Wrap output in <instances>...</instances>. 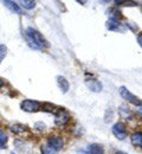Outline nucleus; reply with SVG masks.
<instances>
[{"label":"nucleus","mask_w":142,"mask_h":154,"mask_svg":"<svg viewBox=\"0 0 142 154\" xmlns=\"http://www.w3.org/2000/svg\"><path fill=\"white\" fill-rule=\"evenodd\" d=\"M25 37L27 40V44L35 50H43V49L49 48V43L46 42V39L43 37L41 32L35 30L33 27H27L26 29Z\"/></svg>","instance_id":"obj_1"},{"label":"nucleus","mask_w":142,"mask_h":154,"mask_svg":"<svg viewBox=\"0 0 142 154\" xmlns=\"http://www.w3.org/2000/svg\"><path fill=\"white\" fill-rule=\"evenodd\" d=\"M120 95H121L122 98H124L125 101H128L129 103H133L134 106H136V107H140L142 106V101L140 98H137V97L135 96L134 94H131L125 87H121L120 88Z\"/></svg>","instance_id":"obj_2"},{"label":"nucleus","mask_w":142,"mask_h":154,"mask_svg":"<svg viewBox=\"0 0 142 154\" xmlns=\"http://www.w3.org/2000/svg\"><path fill=\"white\" fill-rule=\"evenodd\" d=\"M21 109L27 113H36L41 109V103L33 100H24L20 104Z\"/></svg>","instance_id":"obj_3"},{"label":"nucleus","mask_w":142,"mask_h":154,"mask_svg":"<svg viewBox=\"0 0 142 154\" xmlns=\"http://www.w3.org/2000/svg\"><path fill=\"white\" fill-rule=\"evenodd\" d=\"M113 134L115 135L117 139H120V140L125 139V136H127V127H125V125L122 123V122H116L113 126Z\"/></svg>","instance_id":"obj_4"},{"label":"nucleus","mask_w":142,"mask_h":154,"mask_svg":"<svg viewBox=\"0 0 142 154\" xmlns=\"http://www.w3.org/2000/svg\"><path fill=\"white\" fill-rule=\"evenodd\" d=\"M69 120H70V114L68 113V112H65V110H59L57 114H56V117H55V123L57 125V126H59V127H63V126H65L68 122H69Z\"/></svg>","instance_id":"obj_5"},{"label":"nucleus","mask_w":142,"mask_h":154,"mask_svg":"<svg viewBox=\"0 0 142 154\" xmlns=\"http://www.w3.org/2000/svg\"><path fill=\"white\" fill-rule=\"evenodd\" d=\"M85 84L86 87L91 90V91H95V93H100L103 89V85L100 81L95 79V78H91V79H85Z\"/></svg>","instance_id":"obj_6"},{"label":"nucleus","mask_w":142,"mask_h":154,"mask_svg":"<svg viewBox=\"0 0 142 154\" xmlns=\"http://www.w3.org/2000/svg\"><path fill=\"white\" fill-rule=\"evenodd\" d=\"M47 145L50 147H52L53 149L56 151H59L62 147H63V140L58 136H51L47 139Z\"/></svg>","instance_id":"obj_7"},{"label":"nucleus","mask_w":142,"mask_h":154,"mask_svg":"<svg viewBox=\"0 0 142 154\" xmlns=\"http://www.w3.org/2000/svg\"><path fill=\"white\" fill-rule=\"evenodd\" d=\"M4 5L11 11V12H13V13H17V14H23V11H21V8L18 6V4L17 2H14V1H11V0H5L4 1Z\"/></svg>","instance_id":"obj_8"},{"label":"nucleus","mask_w":142,"mask_h":154,"mask_svg":"<svg viewBox=\"0 0 142 154\" xmlns=\"http://www.w3.org/2000/svg\"><path fill=\"white\" fill-rule=\"evenodd\" d=\"M86 153L88 154H104L103 147L98 143H91L89 146H86Z\"/></svg>","instance_id":"obj_9"},{"label":"nucleus","mask_w":142,"mask_h":154,"mask_svg":"<svg viewBox=\"0 0 142 154\" xmlns=\"http://www.w3.org/2000/svg\"><path fill=\"white\" fill-rule=\"evenodd\" d=\"M119 26H120V20L117 19L116 16H111V17L108 19V21H107V29L110 30V31L117 30Z\"/></svg>","instance_id":"obj_10"},{"label":"nucleus","mask_w":142,"mask_h":154,"mask_svg":"<svg viewBox=\"0 0 142 154\" xmlns=\"http://www.w3.org/2000/svg\"><path fill=\"white\" fill-rule=\"evenodd\" d=\"M57 83H58V87H59V89L62 90L63 94L68 93V90L70 88V84H69V82H68V79L65 77L57 76Z\"/></svg>","instance_id":"obj_11"},{"label":"nucleus","mask_w":142,"mask_h":154,"mask_svg":"<svg viewBox=\"0 0 142 154\" xmlns=\"http://www.w3.org/2000/svg\"><path fill=\"white\" fill-rule=\"evenodd\" d=\"M131 143L136 147H142V133L141 132H135L130 136Z\"/></svg>","instance_id":"obj_12"},{"label":"nucleus","mask_w":142,"mask_h":154,"mask_svg":"<svg viewBox=\"0 0 142 154\" xmlns=\"http://www.w3.org/2000/svg\"><path fill=\"white\" fill-rule=\"evenodd\" d=\"M10 131H11L12 133H14V134H20L23 132L27 131V128H26V126L18 123V125H12V126H10Z\"/></svg>","instance_id":"obj_13"},{"label":"nucleus","mask_w":142,"mask_h":154,"mask_svg":"<svg viewBox=\"0 0 142 154\" xmlns=\"http://www.w3.org/2000/svg\"><path fill=\"white\" fill-rule=\"evenodd\" d=\"M119 112H120V115H121L122 117H124V119H127V120H128V119L130 120V119L133 117V113H131L128 108H125V107H123V106L120 108V110H119Z\"/></svg>","instance_id":"obj_14"},{"label":"nucleus","mask_w":142,"mask_h":154,"mask_svg":"<svg viewBox=\"0 0 142 154\" xmlns=\"http://www.w3.org/2000/svg\"><path fill=\"white\" fill-rule=\"evenodd\" d=\"M20 4L26 10H31L36 6V1H33V0H23V1H20Z\"/></svg>","instance_id":"obj_15"},{"label":"nucleus","mask_w":142,"mask_h":154,"mask_svg":"<svg viewBox=\"0 0 142 154\" xmlns=\"http://www.w3.org/2000/svg\"><path fill=\"white\" fill-rule=\"evenodd\" d=\"M41 154H57V151H56V149H53L52 147H50L49 145L41 146Z\"/></svg>","instance_id":"obj_16"},{"label":"nucleus","mask_w":142,"mask_h":154,"mask_svg":"<svg viewBox=\"0 0 142 154\" xmlns=\"http://www.w3.org/2000/svg\"><path fill=\"white\" fill-rule=\"evenodd\" d=\"M6 55H7V48L5 45L0 44V63L4 60V58L6 57Z\"/></svg>","instance_id":"obj_17"},{"label":"nucleus","mask_w":142,"mask_h":154,"mask_svg":"<svg viewBox=\"0 0 142 154\" xmlns=\"http://www.w3.org/2000/svg\"><path fill=\"white\" fill-rule=\"evenodd\" d=\"M36 128L41 132V131H44V129H45V125H44L43 122H37V123H36Z\"/></svg>","instance_id":"obj_18"},{"label":"nucleus","mask_w":142,"mask_h":154,"mask_svg":"<svg viewBox=\"0 0 142 154\" xmlns=\"http://www.w3.org/2000/svg\"><path fill=\"white\" fill-rule=\"evenodd\" d=\"M116 4L119 5H128V6H135L136 2H127V1H116Z\"/></svg>","instance_id":"obj_19"},{"label":"nucleus","mask_w":142,"mask_h":154,"mask_svg":"<svg viewBox=\"0 0 142 154\" xmlns=\"http://www.w3.org/2000/svg\"><path fill=\"white\" fill-rule=\"evenodd\" d=\"M0 140H2V141H5V142L7 141V136H6V134H5L1 129H0Z\"/></svg>","instance_id":"obj_20"},{"label":"nucleus","mask_w":142,"mask_h":154,"mask_svg":"<svg viewBox=\"0 0 142 154\" xmlns=\"http://www.w3.org/2000/svg\"><path fill=\"white\" fill-rule=\"evenodd\" d=\"M4 148H6V142L0 140V149H4Z\"/></svg>","instance_id":"obj_21"},{"label":"nucleus","mask_w":142,"mask_h":154,"mask_svg":"<svg viewBox=\"0 0 142 154\" xmlns=\"http://www.w3.org/2000/svg\"><path fill=\"white\" fill-rule=\"evenodd\" d=\"M137 43L140 44V46L142 48V33H140V35L137 36Z\"/></svg>","instance_id":"obj_22"},{"label":"nucleus","mask_w":142,"mask_h":154,"mask_svg":"<svg viewBox=\"0 0 142 154\" xmlns=\"http://www.w3.org/2000/svg\"><path fill=\"white\" fill-rule=\"evenodd\" d=\"M4 84H5V83H4V81L0 78V88H1V87H4Z\"/></svg>","instance_id":"obj_23"},{"label":"nucleus","mask_w":142,"mask_h":154,"mask_svg":"<svg viewBox=\"0 0 142 154\" xmlns=\"http://www.w3.org/2000/svg\"><path fill=\"white\" fill-rule=\"evenodd\" d=\"M116 154H127V153H124V152H121V151H119V152H116Z\"/></svg>","instance_id":"obj_24"},{"label":"nucleus","mask_w":142,"mask_h":154,"mask_svg":"<svg viewBox=\"0 0 142 154\" xmlns=\"http://www.w3.org/2000/svg\"><path fill=\"white\" fill-rule=\"evenodd\" d=\"M11 154H14V153H11Z\"/></svg>","instance_id":"obj_25"}]
</instances>
